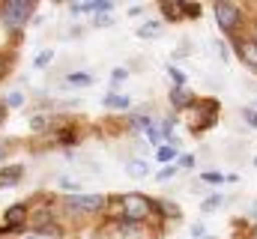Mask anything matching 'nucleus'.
<instances>
[{
    "label": "nucleus",
    "instance_id": "nucleus-31",
    "mask_svg": "<svg viewBox=\"0 0 257 239\" xmlns=\"http://www.w3.org/2000/svg\"><path fill=\"white\" fill-rule=\"evenodd\" d=\"M3 156H6V153H3V147H0V159H3Z\"/></svg>",
    "mask_w": 257,
    "mask_h": 239
},
{
    "label": "nucleus",
    "instance_id": "nucleus-15",
    "mask_svg": "<svg viewBox=\"0 0 257 239\" xmlns=\"http://www.w3.org/2000/svg\"><path fill=\"white\" fill-rule=\"evenodd\" d=\"M177 159V150L174 147H159V162H171Z\"/></svg>",
    "mask_w": 257,
    "mask_h": 239
},
{
    "label": "nucleus",
    "instance_id": "nucleus-9",
    "mask_svg": "<svg viewBox=\"0 0 257 239\" xmlns=\"http://www.w3.org/2000/svg\"><path fill=\"white\" fill-rule=\"evenodd\" d=\"M66 81H69L72 87H90V84H93V75H87V72H72Z\"/></svg>",
    "mask_w": 257,
    "mask_h": 239
},
{
    "label": "nucleus",
    "instance_id": "nucleus-29",
    "mask_svg": "<svg viewBox=\"0 0 257 239\" xmlns=\"http://www.w3.org/2000/svg\"><path fill=\"white\" fill-rule=\"evenodd\" d=\"M251 239H257V224H254V230H251Z\"/></svg>",
    "mask_w": 257,
    "mask_h": 239
},
{
    "label": "nucleus",
    "instance_id": "nucleus-12",
    "mask_svg": "<svg viewBox=\"0 0 257 239\" xmlns=\"http://www.w3.org/2000/svg\"><path fill=\"white\" fill-rule=\"evenodd\" d=\"M171 102H174L177 108H186V105H189V93H186V90H177V87H174V93H171Z\"/></svg>",
    "mask_w": 257,
    "mask_h": 239
},
{
    "label": "nucleus",
    "instance_id": "nucleus-28",
    "mask_svg": "<svg viewBox=\"0 0 257 239\" xmlns=\"http://www.w3.org/2000/svg\"><path fill=\"white\" fill-rule=\"evenodd\" d=\"M218 200H221V197H212V200H206V203H203V209H215V206H218Z\"/></svg>",
    "mask_w": 257,
    "mask_h": 239
},
{
    "label": "nucleus",
    "instance_id": "nucleus-19",
    "mask_svg": "<svg viewBox=\"0 0 257 239\" xmlns=\"http://www.w3.org/2000/svg\"><path fill=\"white\" fill-rule=\"evenodd\" d=\"M162 9H165V15H168V18H180V9H177L174 3H162Z\"/></svg>",
    "mask_w": 257,
    "mask_h": 239
},
{
    "label": "nucleus",
    "instance_id": "nucleus-27",
    "mask_svg": "<svg viewBox=\"0 0 257 239\" xmlns=\"http://www.w3.org/2000/svg\"><path fill=\"white\" fill-rule=\"evenodd\" d=\"M96 24H99V27H102V24H111V18H108V12H105V15H96Z\"/></svg>",
    "mask_w": 257,
    "mask_h": 239
},
{
    "label": "nucleus",
    "instance_id": "nucleus-20",
    "mask_svg": "<svg viewBox=\"0 0 257 239\" xmlns=\"http://www.w3.org/2000/svg\"><path fill=\"white\" fill-rule=\"evenodd\" d=\"M45 123H48V117H42V114H39V117H33V120H30V126H33L36 132H42V129H45Z\"/></svg>",
    "mask_w": 257,
    "mask_h": 239
},
{
    "label": "nucleus",
    "instance_id": "nucleus-5",
    "mask_svg": "<svg viewBox=\"0 0 257 239\" xmlns=\"http://www.w3.org/2000/svg\"><path fill=\"white\" fill-rule=\"evenodd\" d=\"M114 3H108V0H87V3H72V12L75 15H84V12H108Z\"/></svg>",
    "mask_w": 257,
    "mask_h": 239
},
{
    "label": "nucleus",
    "instance_id": "nucleus-3",
    "mask_svg": "<svg viewBox=\"0 0 257 239\" xmlns=\"http://www.w3.org/2000/svg\"><path fill=\"white\" fill-rule=\"evenodd\" d=\"M123 206H126L128 221H144V218L153 212V203H150L144 194H126V197H123Z\"/></svg>",
    "mask_w": 257,
    "mask_h": 239
},
{
    "label": "nucleus",
    "instance_id": "nucleus-4",
    "mask_svg": "<svg viewBox=\"0 0 257 239\" xmlns=\"http://www.w3.org/2000/svg\"><path fill=\"white\" fill-rule=\"evenodd\" d=\"M215 21L221 30H233L239 24V6L236 3H215Z\"/></svg>",
    "mask_w": 257,
    "mask_h": 239
},
{
    "label": "nucleus",
    "instance_id": "nucleus-17",
    "mask_svg": "<svg viewBox=\"0 0 257 239\" xmlns=\"http://www.w3.org/2000/svg\"><path fill=\"white\" fill-rule=\"evenodd\" d=\"M180 6H183V12H186V15H192V18L200 15V6H197V3H180Z\"/></svg>",
    "mask_w": 257,
    "mask_h": 239
},
{
    "label": "nucleus",
    "instance_id": "nucleus-16",
    "mask_svg": "<svg viewBox=\"0 0 257 239\" xmlns=\"http://www.w3.org/2000/svg\"><path fill=\"white\" fill-rule=\"evenodd\" d=\"M168 72H171V78H174V84H177V87H180V90H183V84H186V75H183V72H180V69H177V66H171V69H168Z\"/></svg>",
    "mask_w": 257,
    "mask_h": 239
},
{
    "label": "nucleus",
    "instance_id": "nucleus-33",
    "mask_svg": "<svg viewBox=\"0 0 257 239\" xmlns=\"http://www.w3.org/2000/svg\"><path fill=\"white\" fill-rule=\"evenodd\" d=\"M0 117H3V108H0Z\"/></svg>",
    "mask_w": 257,
    "mask_h": 239
},
{
    "label": "nucleus",
    "instance_id": "nucleus-8",
    "mask_svg": "<svg viewBox=\"0 0 257 239\" xmlns=\"http://www.w3.org/2000/svg\"><path fill=\"white\" fill-rule=\"evenodd\" d=\"M159 33H162V24H159V21H147V24L138 30V36H141V39H156Z\"/></svg>",
    "mask_w": 257,
    "mask_h": 239
},
{
    "label": "nucleus",
    "instance_id": "nucleus-22",
    "mask_svg": "<svg viewBox=\"0 0 257 239\" xmlns=\"http://www.w3.org/2000/svg\"><path fill=\"white\" fill-rule=\"evenodd\" d=\"M242 117H245V120H248V123L257 129V114H254V111H248V108H245V111H242Z\"/></svg>",
    "mask_w": 257,
    "mask_h": 239
},
{
    "label": "nucleus",
    "instance_id": "nucleus-21",
    "mask_svg": "<svg viewBox=\"0 0 257 239\" xmlns=\"http://www.w3.org/2000/svg\"><path fill=\"white\" fill-rule=\"evenodd\" d=\"M147 138H150L153 144H159V141H162V132H159V129H150V132H147Z\"/></svg>",
    "mask_w": 257,
    "mask_h": 239
},
{
    "label": "nucleus",
    "instance_id": "nucleus-13",
    "mask_svg": "<svg viewBox=\"0 0 257 239\" xmlns=\"http://www.w3.org/2000/svg\"><path fill=\"white\" fill-rule=\"evenodd\" d=\"M128 123H132V129H138V132H150V129H153V123L147 117H132Z\"/></svg>",
    "mask_w": 257,
    "mask_h": 239
},
{
    "label": "nucleus",
    "instance_id": "nucleus-24",
    "mask_svg": "<svg viewBox=\"0 0 257 239\" xmlns=\"http://www.w3.org/2000/svg\"><path fill=\"white\" fill-rule=\"evenodd\" d=\"M48 60H51V51H42V54H39V60H36V66H45Z\"/></svg>",
    "mask_w": 257,
    "mask_h": 239
},
{
    "label": "nucleus",
    "instance_id": "nucleus-1",
    "mask_svg": "<svg viewBox=\"0 0 257 239\" xmlns=\"http://www.w3.org/2000/svg\"><path fill=\"white\" fill-rule=\"evenodd\" d=\"M30 15H33V3H30V0H9L6 9H3V21H6V27H12V30H18Z\"/></svg>",
    "mask_w": 257,
    "mask_h": 239
},
{
    "label": "nucleus",
    "instance_id": "nucleus-14",
    "mask_svg": "<svg viewBox=\"0 0 257 239\" xmlns=\"http://www.w3.org/2000/svg\"><path fill=\"white\" fill-rule=\"evenodd\" d=\"M128 174L132 177H147V165L144 162H128Z\"/></svg>",
    "mask_w": 257,
    "mask_h": 239
},
{
    "label": "nucleus",
    "instance_id": "nucleus-2",
    "mask_svg": "<svg viewBox=\"0 0 257 239\" xmlns=\"http://www.w3.org/2000/svg\"><path fill=\"white\" fill-rule=\"evenodd\" d=\"M102 206H105L102 194H75V197H66V209L72 215H78V212H99Z\"/></svg>",
    "mask_w": 257,
    "mask_h": 239
},
{
    "label": "nucleus",
    "instance_id": "nucleus-11",
    "mask_svg": "<svg viewBox=\"0 0 257 239\" xmlns=\"http://www.w3.org/2000/svg\"><path fill=\"white\" fill-rule=\"evenodd\" d=\"M242 57H245V63L257 66V45L254 42H245V45H242Z\"/></svg>",
    "mask_w": 257,
    "mask_h": 239
},
{
    "label": "nucleus",
    "instance_id": "nucleus-6",
    "mask_svg": "<svg viewBox=\"0 0 257 239\" xmlns=\"http://www.w3.org/2000/svg\"><path fill=\"white\" fill-rule=\"evenodd\" d=\"M24 218H27V206L15 203L12 209H6V227H3V230H9V227H21Z\"/></svg>",
    "mask_w": 257,
    "mask_h": 239
},
{
    "label": "nucleus",
    "instance_id": "nucleus-30",
    "mask_svg": "<svg viewBox=\"0 0 257 239\" xmlns=\"http://www.w3.org/2000/svg\"><path fill=\"white\" fill-rule=\"evenodd\" d=\"M251 42H254V45H257V27H254V39H251Z\"/></svg>",
    "mask_w": 257,
    "mask_h": 239
},
{
    "label": "nucleus",
    "instance_id": "nucleus-7",
    "mask_svg": "<svg viewBox=\"0 0 257 239\" xmlns=\"http://www.w3.org/2000/svg\"><path fill=\"white\" fill-rule=\"evenodd\" d=\"M102 102H105V108H117V111H128L132 108V99L128 96H105Z\"/></svg>",
    "mask_w": 257,
    "mask_h": 239
},
{
    "label": "nucleus",
    "instance_id": "nucleus-32",
    "mask_svg": "<svg viewBox=\"0 0 257 239\" xmlns=\"http://www.w3.org/2000/svg\"><path fill=\"white\" fill-rule=\"evenodd\" d=\"M24 239H42V236H24Z\"/></svg>",
    "mask_w": 257,
    "mask_h": 239
},
{
    "label": "nucleus",
    "instance_id": "nucleus-25",
    "mask_svg": "<svg viewBox=\"0 0 257 239\" xmlns=\"http://www.w3.org/2000/svg\"><path fill=\"white\" fill-rule=\"evenodd\" d=\"M174 174H177V171H174V168H165V171H162V174H159V179H162V182H165V179H171V177H174Z\"/></svg>",
    "mask_w": 257,
    "mask_h": 239
},
{
    "label": "nucleus",
    "instance_id": "nucleus-10",
    "mask_svg": "<svg viewBox=\"0 0 257 239\" xmlns=\"http://www.w3.org/2000/svg\"><path fill=\"white\" fill-rule=\"evenodd\" d=\"M21 174H24V171H21L18 165H15V168H9V171H3V177H0V185H15V182L21 179Z\"/></svg>",
    "mask_w": 257,
    "mask_h": 239
},
{
    "label": "nucleus",
    "instance_id": "nucleus-26",
    "mask_svg": "<svg viewBox=\"0 0 257 239\" xmlns=\"http://www.w3.org/2000/svg\"><path fill=\"white\" fill-rule=\"evenodd\" d=\"M203 179H206V182H221V174H203Z\"/></svg>",
    "mask_w": 257,
    "mask_h": 239
},
{
    "label": "nucleus",
    "instance_id": "nucleus-18",
    "mask_svg": "<svg viewBox=\"0 0 257 239\" xmlns=\"http://www.w3.org/2000/svg\"><path fill=\"white\" fill-rule=\"evenodd\" d=\"M6 102H9L12 108H21V105H24V96H21V93L15 90V93H9V99H6Z\"/></svg>",
    "mask_w": 257,
    "mask_h": 239
},
{
    "label": "nucleus",
    "instance_id": "nucleus-23",
    "mask_svg": "<svg viewBox=\"0 0 257 239\" xmlns=\"http://www.w3.org/2000/svg\"><path fill=\"white\" fill-rule=\"evenodd\" d=\"M111 75H114V81H126V69H114V72H111Z\"/></svg>",
    "mask_w": 257,
    "mask_h": 239
}]
</instances>
